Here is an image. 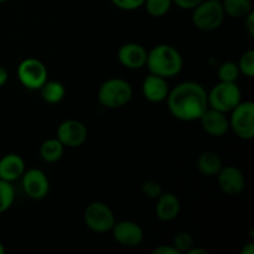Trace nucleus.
<instances>
[{
  "label": "nucleus",
  "mask_w": 254,
  "mask_h": 254,
  "mask_svg": "<svg viewBox=\"0 0 254 254\" xmlns=\"http://www.w3.org/2000/svg\"><path fill=\"white\" fill-rule=\"evenodd\" d=\"M168 108L179 121H198L208 108L207 91L197 82L188 81L179 83L169 91Z\"/></svg>",
  "instance_id": "obj_1"
},
{
  "label": "nucleus",
  "mask_w": 254,
  "mask_h": 254,
  "mask_svg": "<svg viewBox=\"0 0 254 254\" xmlns=\"http://www.w3.org/2000/svg\"><path fill=\"white\" fill-rule=\"evenodd\" d=\"M145 66L149 72L163 78H171L181 72L184 60L180 52L170 45H156L148 51Z\"/></svg>",
  "instance_id": "obj_2"
},
{
  "label": "nucleus",
  "mask_w": 254,
  "mask_h": 254,
  "mask_svg": "<svg viewBox=\"0 0 254 254\" xmlns=\"http://www.w3.org/2000/svg\"><path fill=\"white\" fill-rule=\"evenodd\" d=\"M133 89L129 82L122 78H109L98 89V102L109 109L122 108L129 103Z\"/></svg>",
  "instance_id": "obj_3"
},
{
  "label": "nucleus",
  "mask_w": 254,
  "mask_h": 254,
  "mask_svg": "<svg viewBox=\"0 0 254 254\" xmlns=\"http://www.w3.org/2000/svg\"><path fill=\"white\" fill-rule=\"evenodd\" d=\"M208 108L222 113H230L242 102L241 89L236 82H218L210 92H207Z\"/></svg>",
  "instance_id": "obj_4"
},
{
  "label": "nucleus",
  "mask_w": 254,
  "mask_h": 254,
  "mask_svg": "<svg viewBox=\"0 0 254 254\" xmlns=\"http://www.w3.org/2000/svg\"><path fill=\"white\" fill-rule=\"evenodd\" d=\"M225 20L221 0H203L192 9V22L198 30L213 31L218 29Z\"/></svg>",
  "instance_id": "obj_5"
},
{
  "label": "nucleus",
  "mask_w": 254,
  "mask_h": 254,
  "mask_svg": "<svg viewBox=\"0 0 254 254\" xmlns=\"http://www.w3.org/2000/svg\"><path fill=\"white\" fill-rule=\"evenodd\" d=\"M230 128L238 138L251 140L254 138V103L251 101L241 102L230 112Z\"/></svg>",
  "instance_id": "obj_6"
},
{
  "label": "nucleus",
  "mask_w": 254,
  "mask_h": 254,
  "mask_svg": "<svg viewBox=\"0 0 254 254\" xmlns=\"http://www.w3.org/2000/svg\"><path fill=\"white\" fill-rule=\"evenodd\" d=\"M83 218L87 227L96 233L109 232L116 223V217L111 207L107 203L99 201L87 206Z\"/></svg>",
  "instance_id": "obj_7"
},
{
  "label": "nucleus",
  "mask_w": 254,
  "mask_h": 254,
  "mask_svg": "<svg viewBox=\"0 0 254 254\" xmlns=\"http://www.w3.org/2000/svg\"><path fill=\"white\" fill-rule=\"evenodd\" d=\"M17 78L25 88L39 91L47 81V68L40 60L29 57L17 66Z\"/></svg>",
  "instance_id": "obj_8"
},
{
  "label": "nucleus",
  "mask_w": 254,
  "mask_h": 254,
  "mask_svg": "<svg viewBox=\"0 0 254 254\" xmlns=\"http://www.w3.org/2000/svg\"><path fill=\"white\" fill-rule=\"evenodd\" d=\"M88 136L87 127L77 119H67L62 122L56 131V138L64 144V148L81 146Z\"/></svg>",
  "instance_id": "obj_9"
},
{
  "label": "nucleus",
  "mask_w": 254,
  "mask_h": 254,
  "mask_svg": "<svg viewBox=\"0 0 254 254\" xmlns=\"http://www.w3.org/2000/svg\"><path fill=\"white\" fill-rule=\"evenodd\" d=\"M22 189L32 200H41L46 197L50 191V181L46 174L40 169L25 170L21 176Z\"/></svg>",
  "instance_id": "obj_10"
},
{
  "label": "nucleus",
  "mask_w": 254,
  "mask_h": 254,
  "mask_svg": "<svg viewBox=\"0 0 254 254\" xmlns=\"http://www.w3.org/2000/svg\"><path fill=\"white\" fill-rule=\"evenodd\" d=\"M111 231L114 240L124 247H136L144 240L143 228L134 221H119Z\"/></svg>",
  "instance_id": "obj_11"
},
{
  "label": "nucleus",
  "mask_w": 254,
  "mask_h": 254,
  "mask_svg": "<svg viewBox=\"0 0 254 254\" xmlns=\"http://www.w3.org/2000/svg\"><path fill=\"white\" fill-rule=\"evenodd\" d=\"M218 186L228 196H237L245 190L246 179L242 171L236 166H225L217 174Z\"/></svg>",
  "instance_id": "obj_12"
},
{
  "label": "nucleus",
  "mask_w": 254,
  "mask_h": 254,
  "mask_svg": "<svg viewBox=\"0 0 254 254\" xmlns=\"http://www.w3.org/2000/svg\"><path fill=\"white\" fill-rule=\"evenodd\" d=\"M148 51L136 42H127L118 51V61L128 69H140L145 66Z\"/></svg>",
  "instance_id": "obj_13"
},
{
  "label": "nucleus",
  "mask_w": 254,
  "mask_h": 254,
  "mask_svg": "<svg viewBox=\"0 0 254 254\" xmlns=\"http://www.w3.org/2000/svg\"><path fill=\"white\" fill-rule=\"evenodd\" d=\"M201 127L207 134L212 136H223L230 129V121L226 113L218 112L216 109L207 108L205 113L200 117Z\"/></svg>",
  "instance_id": "obj_14"
},
{
  "label": "nucleus",
  "mask_w": 254,
  "mask_h": 254,
  "mask_svg": "<svg viewBox=\"0 0 254 254\" xmlns=\"http://www.w3.org/2000/svg\"><path fill=\"white\" fill-rule=\"evenodd\" d=\"M143 96L151 103H160L165 101L169 94V86L166 78L156 74H148L141 84Z\"/></svg>",
  "instance_id": "obj_15"
},
{
  "label": "nucleus",
  "mask_w": 254,
  "mask_h": 254,
  "mask_svg": "<svg viewBox=\"0 0 254 254\" xmlns=\"http://www.w3.org/2000/svg\"><path fill=\"white\" fill-rule=\"evenodd\" d=\"M25 173V161L14 153L6 154L0 159V179L5 181H16Z\"/></svg>",
  "instance_id": "obj_16"
},
{
  "label": "nucleus",
  "mask_w": 254,
  "mask_h": 254,
  "mask_svg": "<svg viewBox=\"0 0 254 254\" xmlns=\"http://www.w3.org/2000/svg\"><path fill=\"white\" fill-rule=\"evenodd\" d=\"M156 200L158 202H156L155 212L159 220L170 222L178 217L180 213V201L174 193L163 192Z\"/></svg>",
  "instance_id": "obj_17"
},
{
  "label": "nucleus",
  "mask_w": 254,
  "mask_h": 254,
  "mask_svg": "<svg viewBox=\"0 0 254 254\" xmlns=\"http://www.w3.org/2000/svg\"><path fill=\"white\" fill-rule=\"evenodd\" d=\"M197 168L202 175L212 178L217 176L222 169V160L215 151H205L197 159Z\"/></svg>",
  "instance_id": "obj_18"
},
{
  "label": "nucleus",
  "mask_w": 254,
  "mask_h": 254,
  "mask_svg": "<svg viewBox=\"0 0 254 254\" xmlns=\"http://www.w3.org/2000/svg\"><path fill=\"white\" fill-rule=\"evenodd\" d=\"M39 91L41 98L50 104L60 103L66 96V88L59 81H46Z\"/></svg>",
  "instance_id": "obj_19"
},
{
  "label": "nucleus",
  "mask_w": 254,
  "mask_h": 254,
  "mask_svg": "<svg viewBox=\"0 0 254 254\" xmlns=\"http://www.w3.org/2000/svg\"><path fill=\"white\" fill-rule=\"evenodd\" d=\"M64 146L57 138H51L45 140L40 146V155L46 163H56L62 158Z\"/></svg>",
  "instance_id": "obj_20"
},
{
  "label": "nucleus",
  "mask_w": 254,
  "mask_h": 254,
  "mask_svg": "<svg viewBox=\"0 0 254 254\" xmlns=\"http://www.w3.org/2000/svg\"><path fill=\"white\" fill-rule=\"evenodd\" d=\"M225 15L235 19H243L252 11L251 0H221Z\"/></svg>",
  "instance_id": "obj_21"
},
{
  "label": "nucleus",
  "mask_w": 254,
  "mask_h": 254,
  "mask_svg": "<svg viewBox=\"0 0 254 254\" xmlns=\"http://www.w3.org/2000/svg\"><path fill=\"white\" fill-rule=\"evenodd\" d=\"M15 200V189L11 183L0 179V213L11 207Z\"/></svg>",
  "instance_id": "obj_22"
},
{
  "label": "nucleus",
  "mask_w": 254,
  "mask_h": 254,
  "mask_svg": "<svg viewBox=\"0 0 254 254\" xmlns=\"http://www.w3.org/2000/svg\"><path fill=\"white\" fill-rule=\"evenodd\" d=\"M173 5V0H145V6L149 15L154 17H161L169 12Z\"/></svg>",
  "instance_id": "obj_23"
},
{
  "label": "nucleus",
  "mask_w": 254,
  "mask_h": 254,
  "mask_svg": "<svg viewBox=\"0 0 254 254\" xmlns=\"http://www.w3.org/2000/svg\"><path fill=\"white\" fill-rule=\"evenodd\" d=\"M217 74L221 82H236L240 77L241 72L236 62L226 61L220 66Z\"/></svg>",
  "instance_id": "obj_24"
},
{
  "label": "nucleus",
  "mask_w": 254,
  "mask_h": 254,
  "mask_svg": "<svg viewBox=\"0 0 254 254\" xmlns=\"http://www.w3.org/2000/svg\"><path fill=\"white\" fill-rule=\"evenodd\" d=\"M238 68H240L241 73L247 76L248 78H253L254 77V51L253 50H248L245 54L241 56L240 61H238Z\"/></svg>",
  "instance_id": "obj_25"
},
{
  "label": "nucleus",
  "mask_w": 254,
  "mask_h": 254,
  "mask_svg": "<svg viewBox=\"0 0 254 254\" xmlns=\"http://www.w3.org/2000/svg\"><path fill=\"white\" fill-rule=\"evenodd\" d=\"M173 247L179 253H188L193 247V238L188 232H179L173 240Z\"/></svg>",
  "instance_id": "obj_26"
},
{
  "label": "nucleus",
  "mask_w": 254,
  "mask_h": 254,
  "mask_svg": "<svg viewBox=\"0 0 254 254\" xmlns=\"http://www.w3.org/2000/svg\"><path fill=\"white\" fill-rule=\"evenodd\" d=\"M141 191H143V193L146 197L154 198V200L158 198L159 196L163 193V189H161L160 184L156 183V181L154 180L145 181V183L143 184V186H141Z\"/></svg>",
  "instance_id": "obj_27"
},
{
  "label": "nucleus",
  "mask_w": 254,
  "mask_h": 254,
  "mask_svg": "<svg viewBox=\"0 0 254 254\" xmlns=\"http://www.w3.org/2000/svg\"><path fill=\"white\" fill-rule=\"evenodd\" d=\"M118 9L126 10V11H133L139 9L144 5L145 0H111Z\"/></svg>",
  "instance_id": "obj_28"
},
{
  "label": "nucleus",
  "mask_w": 254,
  "mask_h": 254,
  "mask_svg": "<svg viewBox=\"0 0 254 254\" xmlns=\"http://www.w3.org/2000/svg\"><path fill=\"white\" fill-rule=\"evenodd\" d=\"M203 0H173V4L183 10H192Z\"/></svg>",
  "instance_id": "obj_29"
},
{
  "label": "nucleus",
  "mask_w": 254,
  "mask_h": 254,
  "mask_svg": "<svg viewBox=\"0 0 254 254\" xmlns=\"http://www.w3.org/2000/svg\"><path fill=\"white\" fill-rule=\"evenodd\" d=\"M245 19V27L246 30H247L248 35H250L251 37L254 36V11L250 12V14L247 15V16L243 17Z\"/></svg>",
  "instance_id": "obj_30"
},
{
  "label": "nucleus",
  "mask_w": 254,
  "mask_h": 254,
  "mask_svg": "<svg viewBox=\"0 0 254 254\" xmlns=\"http://www.w3.org/2000/svg\"><path fill=\"white\" fill-rule=\"evenodd\" d=\"M153 254H180L175 248L173 247V245L170 246H159V247L154 248Z\"/></svg>",
  "instance_id": "obj_31"
},
{
  "label": "nucleus",
  "mask_w": 254,
  "mask_h": 254,
  "mask_svg": "<svg viewBox=\"0 0 254 254\" xmlns=\"http://www.w3.org/2000/svg\"><path fill=\"white\" fill-rule=\"evenodd\" d=\"M7 78H9V73H7L6 68H4L2 66H0V88H1L5 83H6Z\"/></svg>",
  "instance_id": "obj_32"
},
{
  "label": "nucleus",
  "mask_w": 254,
  "mask_h": 254,
  "mask_svg": "<svg viewBox=\"0 0 254 254\" xmlns=\"http://www.w3.org/2000/svg\"><path fill=\"white\" fill-rule=\"evenodd\" d=\"M241 254H254V243L250 242L245 245V247L241 251Z\"/></svg>",
  "instance_id": "obj_33"
},
{
  "label": "nucleus",
  "mask_w": 254,
  "mask_h": 254,
  "mask_svg": "<svg viewBox=\"0 0 254 254\" xmlns=\"http://www.w3.org/2000/svg\"><path fill=\"white\" fill-rule=\"evenodd\" d=\"M188 254H208V252L203 248H197V247H192L190 251H189Z\"/></svg>",
  "instance_id": "obj_34"
},
{
  "label": "nucleus",
  "mask_w": 254,
  "mask_h": 254,
  "mask_svg": "<svg viewBox=\"0 0 254 254\" xmlns=\"http://www.w3.org/2000/svg\"><path fill=\"white\" fill-rule=\"evenodd\" d=\"M5 253V247L1 242H0V254H4Z\"/></svg>",
  "instance_id": "obj_35"
},
{
  "label": "nucleus",
  "mask_w": 254,
  "mask_h": 254,
  "mask_svg": "<svg viewBox=\"0 0 254 254\" xmlns=\"http://www.w3.org/2000/svg\"><path fill=\"white\" fill-rule=\"evenodd\" d=\"M5 1H7V0H0V2H5Z\"/></svg>",
  "instance_id": "obj_36"
}]
</instances>
